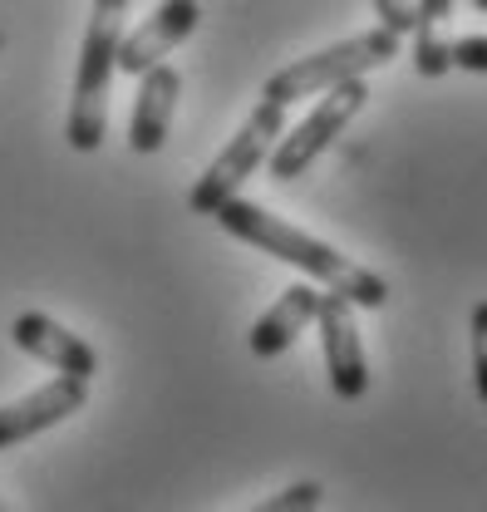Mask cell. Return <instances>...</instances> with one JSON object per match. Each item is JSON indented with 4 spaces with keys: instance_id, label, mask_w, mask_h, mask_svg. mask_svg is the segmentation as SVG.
Returning a JSON list of instances; mask_svg holds the SVG:
<instances>
[{
    "instance_id": "obj_13",
    "label": "cell",
    "mask_w": 487,
    "mask_h": 512,
    "mask_svg": "<svg viewBox=\"0 0 487 512\" xmlns=\"http://www.w3.org/2000/svg\"><path fill=\"white\" fill-rule=\"evenodd\" d=\"M320 503H325V488L315 478H305V483H291V488L271 493L266 503H256L251 512H320Z\"/></svg>"
},
{
    "instance_id": "obj_16",
    "label": "cell",
    "mask_w": 487,
    "mask_h": 512,
    "mask_svg": "<svg viewBox=\"0 0 487 512\" xmlns=\"http://www.w3.org/2000/svg\"><path fill=\"white\" fill-rule=\"evenodd\" d=\"M374 10H379V25L384 30H394V35H409L414 30V5L409 0H374Z\"/></svg>"
},
{
    "instance_id": "obj_15",
    "label": "cell",
    "mask_w": 487,
    "mask_h": 512,
    "mask_svg": "<svg viewBox=\"0 0 487 512\" xmlns=\"http://www.w3.org/2000/svg\"><path fill=\"white\" fill-rule=\"evenodd\" d=\"M453 69L487 74V35H463V40H453Z\"/></svg>"
},
{
    "instance_id": "obj_4",
    "label": "cell",
    "mask_w": 487,
    "mask_h": 512,
    "mask_svg": "<svg viewBox=\"0 0 487 512\" xmlns=\"http://www.w3.org/2000/svg\"><path fill=\"white\" fill-rule=\"evenodd\" d=\"M281 133H286V109L271 104V99H261V104L251 109V119L227 138V148L207 163V173L192 183L187 207H192L197 217H212L222 202L242 197V183L266 163V158H271V148H276Z\"/></svg>"
},
{
    "instance_id": "obj_9",
    "label": "cell",
    "mask_w": 487,
    "mask_h": 512,
    "mask_svg": "<svg viewBox=\"0 0 487 512\" xmlns=\"http://www.w3.org/2000/svg\"><path fill=\"white\" fill-rule=\"evenodd\" d=\"M89 404V384L79 380H50L40 384L35 394H25V399H15V404H5L0 409V453L15 444H25V439H35V434H45V429H55L64 424L69 414H79Z\"/></svg>"
},
{
    "instance_id": "obj_2",
    "label": "cell",
    "mask_w": 487,
    "mask_h": 512,
    "mask_svg": "<svg viewBox=\"0 0 487 512\" xmlns=\"http://www.w3.org/2000/svg\"><path fill=\"white\" fill-rule=\"evenodd\" d=\"M128 5L133 0H94V10H89V30L79 45V69H74V99H69V119H64V138L74 153H94L109 133V79L119 69Z\"/></svg>"
},
{
    "instance_id": "obj_14",
    "label": "cell",
    "mask_w": 487,
    "mask_h": 512,
    "mask_svg": "<svg viewBox=\"0 0 487 512\" xmlns=\"http://www.w3.org/2000/svg\"><path fill=\"white\" fill-rule=\"evenodd\" d=\"M473 384H478V399L487 404V301L473 306Z\"/></svg>"
},
{
    "instance_id": "obj_11",
    "label": "cell",
    "mask_w": 487,
    "mask_h": 512,
    "mask_svg": "<svg viewBox=\"0 0 487 512\" xmlns=\"http://www.w3.org/2000/svg\"><path fill=\"white\" fill-rule=\"evenodd\" d=\"M320 296L325 291H315V286H291V291H281V301L266 311V316L251 325V335H246V350L256 355V360H276V355H286L296 340L305 335V325L315 320L320 311Z\"/></svg>"
},
{
    "instance_id": "obj_6",
    "label": "cell",
    "mask_w": 487,
    "mask_h": 512,
    "mask_svg": "<svg viewBox=\"0 0 487 512\" xmlns=\"http://www.w3.org/2000/svg\"><path fill=\"white\" fill-rule=\"evenodd\" d=\"M315 325H320V350H325V375H330V389L335 399L355 404L369 394V360L365 345H360V325H355V306L335 291L320 296V311H315Z\"/></svg>"
},
{
    "instance_id": "obj_18",
    "label": "cell",
    "mask_w": 487,
    "mask_h": 512,
    "mask_svg": "<svg viewBox=\"0 0 487 512\" xmlns=\"http://www.w3.org/2000/svg\"><path fill=\"white\" fill-rule=\"evenodd\" d=\"M0 512H5V503H0Z\"/></svg>"
},
{
    "instance_id": "obj_12",
    "label": "cell",
    "mask_w": 487,
    "mask_h": 512,
    "mask_svg": "<svg viewBox=\"0 0 487 512\" xmlns=\"http://www.w3.org/2000/svg\"><path fill=\"white\" fill-rule=\"evenodd\" d=\"M448 20H453V0H414V69L424 79H443L453 69Z\"/></svg>"
},
{
    "instance_id": "obj_7",
    "label": "cell",
    "mask_w": 487,
    "mask_h": 512,
    "mask_svg": "<svg viewBox=\"0 0 487 512\" xmlns=\"http://www.w3.org/2000/svg\"><path fill=\"white\" fill-rule=\"evenodd\" d=\"M10 340H15V350H25L30 360L50 365V370L64 375V380L94 384V375H99V355H94V345H89L84 335L64 330L60 320L45 316V311H25V316L10 320Z\"/></svg>"
},
{
    "instance_id": "obj_3",
    "label": "cell",
    "mask_w": 487,
    "mask_h": 512,
    "mask_svg": "<svg viewBox=\"0 0 487 512\" xmlns=\"http://www.w3.org/2000/svg\"><path fill=\"white\" fill-rule=\"evenodd\" d=\"M399 40H404V35L374 25V30L350 35V40H340V45H330V50H315V55H305V60H291L286 69H276V74L266 79L261 99L291 109L296 99H315V94H325V89H335V84H345V79H365L369 69L399 60Z\"/></svg>"
},
{
    "instance_id": "obj_17",
    "label": "cell",
    "mask_w": 487,
    "mask_h": 512,
    "mask_svg": "<svg viewBox=\"0 0 487 512\" xmlns=\"http://www.w3.org/2000/svg\"><path fill=\"white\" fill-rule=\"evenodd\" d=\"M473 10H483V15H487V0H473Z\"/></svg>"
},
{
    "instance_id": "obj_10",
    "label": "cell",
    "mask_w": 487,
    "mask_h": 512,
    "mask_svg": "<svg viewBox=\"0 0 487 512\" xmlns=\"http://www.w3.org/2000/svg\"><path fill=\"white\" fill-rule=\"evenodd\" d=\"M178 94H183V74L173 64H153L143 79H138V99H133V114H128V153L148 158L168 143V128L178 114Z\"/></svg>"
},
{
    "instance_id": "obj_1",
    "label": "cell",
    "mask_w": 487,
    "mask_h": 512,
    "mask_svg": "<svg viewBox=\"0 0 487 512\" xmlns=\"http://www.w3.org/2000/svg\"><path fill=\"white\" fill-rule=\"evenodd\" d=\"M212 222H217L227 237H237V242H246V247H256V252H266V256H276V261H286V266H296V271H305V276L320 281L325 291L345 296L355 311H379V306L389 301L384 276H374L369 266L350 261V256H340L335 247H325L320 237H310V232H301V227H291L286 217L266 212V207L251 202V197L222 202V207L212 212Z\"/></svg>"
},
{
    "instance_id": "obj_8",
    "label": "cell",
    "mask_w": 487,
    "mask_h": 512,
    "mask_svg": "<svg viewBox=\"0 0 487 512\" xmlns=\"http://www.w3.org/2000/svg\"><path fill=\"white\" fill-rule=\"evenodd\" d=\"M197 20H202V5L197 0H163L148 20H138V30L133 35H123L119 45V69L133 79H143L153 64H163L178 45H183L187 35L197 30Z\"/></svg>"
},
{
    "instance_id": "obj_5",
    "label": "cell",
    "mask_w": 487,
    "mask_h": 512,
    "mask_svg": "<svg viewBox=\"0 0 487 512\" xmlns=\"http://www.w3.org/2000/svg\"><path fill=\"white\" fill-rule=\"evenodd\" d=\"M369 89L365 79H345V84H335V89H325L320 94V104L305 114L301 124L291 128V133H281L276 138V148H271V158H266V168H271V178L276 183H291V178H301L305 168L350 128V119L365 109Z\"/></svg>"
}]
</instances>
